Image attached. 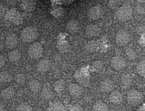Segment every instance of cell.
Returning a JSON list of instances; mask_svg holds the SVG:
<instances>
[{
	"instance_id": "cb8c5ba5",
	"label": "cell",
	"mask_w": 145,
	"mask_h": 111,
	"mask_svg": "<svg viewBox=\"0 0 145 111\" xmlns=\"http://www.w3.org/2000/svg\"><path fill=\"white\" fill-rule=\"evenodd\" d=\"M132 82H133V79L132 77L128 74H125L122 76V80H121V84L122 87L125 88H128L131 86Z\"/></svg>"
},
{
	"instance_id": "30bf717a",
	"label": "cell",
	"mask_w": 145,
	"mask_h": 111,
	"mask_svg": "<svg viewBox=\"0 0 145 111\" xmlns=\"http://www.w3.org/2000/svg\"><path fill=\"white\" fill-rule=\"evenodd\" d=\"M20 7L24 12L31 13L36 8V3L35 0H22L20 4Z\"/></svg>"
},
{
	"instance_id": "d6a6232c",
	"label": "cell",
	"mask_w": 145,
	"mask_h": 111,
	"mask_svg": "<svg viewBox=\"0 0 145 111\" xmlns=\"http://www.w3.org/2000/svg\"><path fill=\"white\" fill-rule=\"evenodd\" d=\"M15 81L18 84H24L25 82V78L22 74H18L15 76Z\"/></svg>"
},
{
	"instance_id": "8d00e7d4",
	"label": "cell",
	"mask_w": 145,
	"mask_h": 111,
	"mask_svg": "<svg viewBox=\"0 0 145 111\" xmlns=\"http://www.w3.org/2000/svg\"><path fill=\"white\" fill-rule=\"evenodd\" d=\"M124 0H109V3H110V6H116L117 4H118L119 3L122 2Z\"/></svg>"
},
{
	"instance_id": "4316f807",
	"label": "cell",
	"mask_w": 145,
	"mask_h": 111,
	"mask_svg": "<svg viewBox=\"0 0 145 111\" xmlns=\"http://www.w3.org/2000/svg\"><path fill=\"white\" fill-rule=\"evenodd\" d=\"M137 74L142 77H144L145 76V61L142 60L137 64V67H136Z\"/></svg>"
},
{
	"instance_id": "836d02e7",
	"label": "cell",
	"mask_w": 145,
	"mask_h": 111,
	"mask_svg": "<svg viewBox=\"0 0 145 111\" xmlns=\"http://www.w3.org/2000/svg\"><path fill=\"white\" fill-rule=\"evenodd\" d=\"M136 11H137V14H141V15H144L145 12V9L144 6L142 5V4H139L136 7Z\"/></svg>"
},
{
	"instance_id": "f1b7e54d",
	"label": "cell",
	"mask_w": 145,
	"mask_h": 111,
	"mask_svg": "<svg viewBox=\"0 0 145 111\" xmlns=\"http://www.w3.org/2000/svg\"><path fill=\"white\" fill-rule=\"evenodd\" d=\"M16 111H33V108L29 104L26 103H23L18 105Z\"/></svg>"
},
{
	"instance_id": "d4e9b609",
	"label": "cell",
	"mask_w": 145,
	"mask_h": 111,
	"mask_svg": "<svg viewBox=\"0 0 145 111\" xmlns=\"http://www.w3.org/2000/svg\"><path fill=\"white\" fill-rule=\"evenodd\" d=\"M98 48H99V45L98 43L94 40H91L88 42L87 44L85 46L86 50L89 52H94L96 51H97Z\"/></svg>"
},
{
	"instance_id": "8992f818",
	"label": "cell",
	"mask_w": 145,
	"mask_h": 111,
	"mask_svg": "<svg viewBox=\"0 0 145 111\" xmlns=\"http://www.w3.org/2000/svg\"><path fill=\"white\" fill-rule=\"evenodd\" d=\"M132 37L130 33L125 30H120L116 33V41L118 45L125 46L131 41Z\"/></svg>"
},
{
	"instance_id": "5bb4252c",
	"label": "cell",
	"mask_w": 145,
	"mask_h": 111,
	"mask_svg": "<svg viewBox=\"0 0 145 111\" xmlns=\"http://www.w3.org/2000/svg\"><path fill=\"white\" fill-rule=\"evenodd\" d=\"M37 70L40 73H45L48 72L51 68V62L48 59H41L37 65Z\"/></svg>"
},
{
	"instance_id": "60d3db41",
	"label": "cell",
	"mask_w": 145,
	"mask_h": 111,
	"mask_svg": "<svg viewBox=\"0 0 145 111\" xmlns=\"http://www.w3.org/2000/svg\"><path fill=\"white\" fill-rule=\"evenodd\" d=\"M2 15H3V9L2 8H1V7H0V19H1Z\"/></svg>"
},
{
	"instance_id": "5b68a950",
	"label": "cell",
	"mask_w": 145,
	"mask_h": 111,
	"mask_svg": "<svg viewBox=\"0 0 145 111\" xmlns=\"http://www.w3.org/2000/svg\"><path fill=\"white\" fill-rule=\"evenodd\" d=\"M74 78L79 84L84 86H88L90 84V76L89 72L83 69L76 71L74 74Z\"/></svg>"
},
{
	"instance_id": "ba28073f",
	"label": "cell",
	"mask_w": 145,
	"mask_h": 111,
	"mask_svg": "<svg viewBox=\"0 0 145 111\" xmlns=\"http://www.w3.org/2000/svg\"><path fill=\"white\" fill-rule=\"evenodd\" d=\"M103 15V9L100 5H96L90 8L88 11L87 16L92 21H97L100 19Z\"/></svg>"
},
{
	"instance_id": "7402d4cb",
	"label": "cell",
	"mask_w": 145,
	"mask_h": 111,
	"mask_svg": "<svg viewBox=\"0 0 145 111\" xmlns=\"http://www.w3.org/2000/svg\"><path fill=\"white\" fill-rule=\"evenodd\" d=\"M12 80V76L8 72H0V83L7 84L9 83Z\"/></svg>"
},
{
	"instance_id": "1f68e13d",
	"label": "cell",
	"mask_w": 145,
	"mask_h": 111,
	"mask_svg": "<svg viewBox=\"0 0 145 111\" xmlns=\"http://www.w3.org/2000/svg\"><path fill=\"white\" fill-rule=\"evenodd\" d=\"M92 67H93V69H94L96 72H101V71L103 69V65L101 61H96L93 63L92 65Z\"/></svg>"
},
{
	"instance_id": "83f0119b",
	"label": "cell",
	"mask_w": 145,
	"mask_h": 111,
	"mask_svg": "<svg viewBox=\"0 0 145 111\" xmlns=\"http://www.w3.org/2000/svg\"><path fill=\"white\" fill-rule=\"evenodd\" d=\"M64 14V9L62 7H56L52 11V15L55 18H59Z\"/></svg>"
},
{
	"instance_id": "f546056e",
	"label": "cell",
	"mask_w": 145,
	"mask_h": 111,
	"mask_svg": "<svg viewBox=\"0 0 145 111\" xmlns=\"http://www.w3.org/2000/svg\"><path fill=\"white\" fill-rule=\"evenodd\" d=\"M41 96H42V99H45V100H49V99H51L53 97V93H52L50 89H45L42 91Z\"/></svg>"
},
{
	"instance_id": "d590c367",
	"label": "cell",
	"mask_w": 145,
	"mask_h": 111,
	"mask_svg": "<svg viewBox=\"0 0 145 111\" xmlns=\"http://www.w3.org/2000/svg\"><path fill=\"white\" fill-rule=\"evenodd\" d=\"M6 64V58L3 55L0 54V68L4 67Z\"/></svg>"
},
{
	"instance_id": "9c48e42d",
	"label": "cell",
	"mask_w": 145,
	"mask_h": 111,
	"mask_svg": "<svg viewBox=\"0 0 145 111\" xmlns=\"http://www.w3.org/2000/svg\"><path fill=\"white\" fill-rule=\"evenodd\" d=\"M110 65L116 71H120L125 69L127 65L126 60L121 56H115L110 61Z\"/></svg>"
},
{
	"instance_id": "484cf974",
	"label": "cell",
	"mask_w": 145,
	"mask_h": 111,
	"mask_svg": "<svg viewBox=\"0 0 145 111\" xmlns=\"http://www.w3.org/2000/svg\"><path fill=\"white\" fill-rule=\"evenodd\" d=\"M53 87L55 91L57 92V93H60V92H62L65 88V82H64L62 79H59V80L56 81V82H55V84H54Z\"/></svg>"
},
{
	"instance_id": "7a4b0ae2",
	"label": "cell",
	"mask_w": 145,
	"mask_h": 111,
	"mask_svg": "<svg viewBox=\"0 0 145 111\" xmlns=\"http://www.w3.org/2000/svg\"><path fill=\"white\" fill-rule=\"evenodd\" d=\"M4 19L7 22L11 23L13 25H20L22 24L23 21H24V18L21 13L14 8H11L6 13L5 16H4Z\"/></svg>"
},
{
	"instance_id": "6da1fadb",
	"label": "cell",
	"mask_w": 145,
	"mask_h": 111,
	"mask_svg": "<svg viewBox=\"0 0 145 111\" xmlns=\"http://www.w3.org/2000/svg\"><path fill=\"white\" fill-rule=\"evenodd\" d=\"M21 39L24 42H32L37 39L38 31L33 26H28L24 28L20 34Z\"/></svg>"
},
{
	"instance_id": "4fadbf2b",
	"label": "cell",
	"mask_w": 145,
	"mask_h": 111,
	"mask_svg": "<svg viewBox=\"0 0 145 111\" xmlns=\"http://www.w3.org/2000/svg\"><path fill=\"white\" fill-rule=\"evenodd\" d=\"M69 92L74 98H78L83 93V89L80 85L77 84H71L69 86Z\"/></svg>"
},
{
	"instance_id": "9a60e30c",
	"label": "cell",
	"mask_w": 145,
	"mask_h": 111,
	"mask_svg": "<svg viewBox=\"0 0 145 111\" xmlns=\"http://www.w3.org/2000/svg\"><path fill=\"white\" fill-rule=\"evenodd\" d=\"M18 44V38L15 34H9L5 39V46L8 49L16 48Z\"/></svg>"
},
{
	"instance_id": "277c9868",
	"label": "cell",
	"mask_w": 145,
	"mask_h": 111,
	"mask_svg": "<svg viewBox=\"0 0 145 111\" xmlns=\"http://www.w3.org/2000/svg\"><path fill=\"white\" fill-rule=\"evenodd\" d=\"M127 100L128 104L132 106H137L140 105L143 101V95L140 91L137 90H130L127 92Z\"/></svg>"
},
{
	"instance_id": "ab89813d",
	"label": "cell",
	"mask_w": 145,
	"mask_h": 111,
	"mask_svg": "<svg viewBox=\"0 0 145 111\" xmlns=\"http://www.w3.org/2000/svg\"><path fill=\"white\" fill-rule=\"evenodd\" d=\"M4 106L2 103H0V111H4Z\"/></svg>"
},
{
	"instance_id": "d6986e66",
	"label": "cell",
	"mask_w": 145,
	"mask_h": 111,
	"mask_svg": "<svg viewBox=\"0 0 145 111\" xmlns=\"http://www.w3.org/2000/svg\"><path fill=\"white\" fill-rule=\"evenodd\" d=\"M28 86H29L30 90L34 93H37L40 91L41 88H42L40 82L38 80H35V79L31 80L28 84Z\"/></svg>"
},
{
	"instance_id": "e0dca14e",
	"label": "cell",
	"mask_w": 145,
	"mask_h": 111,
	"mask_svg": "<svg viewBox=\"0 0 145 111\" xmlns=\"http://www.w3.org/2000/svg\"><path fill=\"white\" fill-rule=\"evenodd\" d=\"M109 100L113 104L119 105L123 102V96L118 91H113L109 96Z\"/></svg>"
},
{
	"instance_id": "2e32d148",
	"label": "cell",
	"mask_w": 145,
	"mask_h": 111,
	"mask_svg": "<svg viewBox=\"0 0 145 111\" xmlns=\"http://www.w3.org/2000/svg\"><path fill=\"white\" fill-rule=\"evenodd\" d=\"M66 28L68 32L70 33L71 34H74L79 31L80 25H79V23L76 20L72 19L68 21Z\"/></svg>"
},
{
	"instance_id": "74e56055",
	"label": "cell",
	"mask_w": 145,
	"mask_h": 111,
	"mask_svg": "<svg viewBox=\"0 0 145 111\" xmlns=\"http://www.w3.org/2000/svg\"><path fill=\"white\" fill-rule=\"evenodd\" d=\"M140 44L142 46H144V34L142 35V36L141 37V38L140 39Z\"/></svg>"
},
{
	"instance_id": "44dd1931",
	"label": "cell",
	"mask_w": 145,
	"mask_h": 111,
	"mask_svg": "<svg viewBox=\"0 0 145 111\" xmlns=\"http://www.w3.org/2000/svg\"><path fill=\"white\" fill-rule=\"evenodd\" d=\"M65 107L63 104L59 101H56L55 103L50 104V106L47 109V111H64Z\"/></svg>"
},
{
	"instance_id": "7c38bea8",
	"label": "cell",
	"mask_w": 145,
	"mask_h": 111,
	"mask_svg": "<svg viewBox=\"0 0 145 111\" xmlns=\"http://www.w3.org/2000/svg\"><path fill=\"white\" fill-rule=\"evenodd\" d=\"M114 83H113L111 79H106L101 82V90L103 92H105V93H109V92L112 91L114 89Z\"/></svg>"
},
{
	"instance_id": "e575fe53",
	"label": "cell",
	"mask_w": 145,
	"mask_h": 111,
	"mask_svg": "<svg viewBox=\"0 0 145 111\" xmlns=\"http://www.w3.org/2000/svg\"><path fill=\"white\" fill-rule=\"evenodd\" d=\"M67 111H83L82 107L79 105H74V106H72L68 107Z\"/></svg>"
},
{
	"instance_id": "603a6c76",
	"label": "cell",
	"mask_w": 145,
	"mask_h": 111,
	"mask_svg": "<svg viewBox=\"0 0 145 111\" xmlns=\"http://www.w3.org/2000/svg\"><path fill=\"white\" fill-rule=\"evenodd\" d=\"M93 111H109V109L106 103L99 101L93 105Z\"/></svg>"
},
{
	"instance_id": "4dcf8cb0",
	"label": "cell",
	"mask_w": 145,
	"mask_h": 111,
	"mask_svg": "<svg viewBox=\"0 0 145 111\" xmlns=\"http://www.w3.org/2000/svg\"><path fill=\"white\" fill-rule=\"evenodd\" d=\"M125 53L130 60H134L137 57V53H136L134 50L131 49V48H127V49H126Z\"/></svg>"
},
{
	"instance_id": "8fae6325",
	"label": "cell",
	"mask_w": 145,
	"mask_h": 111,
	"mask_svg": "<svg viewBox=\"0 0 145 111\" xmlns=\"http://www.w3.org/2000/svg\"><path fill=\"white\" fill-rule=\"evenodd\" d=\"M101 33V29L96 24H89L85 29V33L88 37L95 38L99 36Z\"/></svg>"
},
{
	"instance_id": "f35d334b",
	"label": "cell",
	"mask_w": 145,
	"mask_h": 111,
	"mask_svg": "<svg viewBox=\"0 0 145 111\" xmlns=\"http://www.w3.org/2000/svg\"><path fill=\"white\" fill-rule=\"evenodd\" d=\"M137 111H145V105L144 103H143L141 106L140 107V108L137 110Z\"/></svg>"
},
{
	"instance_id": "ffe728a7",
	"label": "cell",
	"mask_w": 145,
	"mask_h": 111,
	"mask_svg": "<svg viewBox=\"0 0 145 111\" xmlns=\"http://www.w3.org/2000/svg\"><path fill=\"white\" fill-rule=\"evenodd\" d=\"M21 54L18 50H12L8 53V58L11 62H17L20 60Z\"/></svg>"
},
{
	"instance_id": "b9f144b4",
	"label": "cell",
	"mask_w": 145,
	"mask_h": 111,
	"mask_svg": "<svg viewBox=\"0 0 145 111\" xmlns=\"http://www.w3.org/2000/svg\"><path fill=\"white\" fill-rule=\"evenodd\" d=\"M137 2L140 3V4H144L145 2V0H137Z\"/></svg>"
},
{
	"instance_id": "52a82bcc",
	"label": "cell",
	"mask_w": 145,
	"mask_h": 111,
	"mask_svg": "<svg viewBox=\"0 0 145 111\" xmlns=\"http://www.w3.org/2000/svg\"><path fill=\"white\" fill-rule=\"evenodd\" d=\"M28 55L31 58L34 59L41 57L43 53V48L39 42H34L29 47L28 50Z\"/></svg>"
},
{
	"instance_id": "3957f363",
	"label": "cell",
	"mask_w": 145,
	"mask_h": 111,
	"mask_svg": "<svg viewBox=\"0 0 145 111\" xmlns=\"http://www.w3.org/2000/svg\"><path fill=\"white\" fill-rule=\"evenodd\" d=\"M133 16V8L128 4H123L118 9L116 17L120 21H127L131 18Z\"/></svg>"
},
{
	"instance_id": "ac0fdd59",
	"label": "cell",
	"mask_w": 145,
	"mask_h": 111,
	"mask_svg": "<svg viewBox=\"0 0 145 111\" xmlns=\"http://www.w3.org/2000/svg\"><path fill=\"white\" fill-rule=\"evenodd\" d=\"M15 94V91L12 87H7L3 89L1 92V96L4 100H8L14 97Z\"/></svg>"
}]
</instances>
